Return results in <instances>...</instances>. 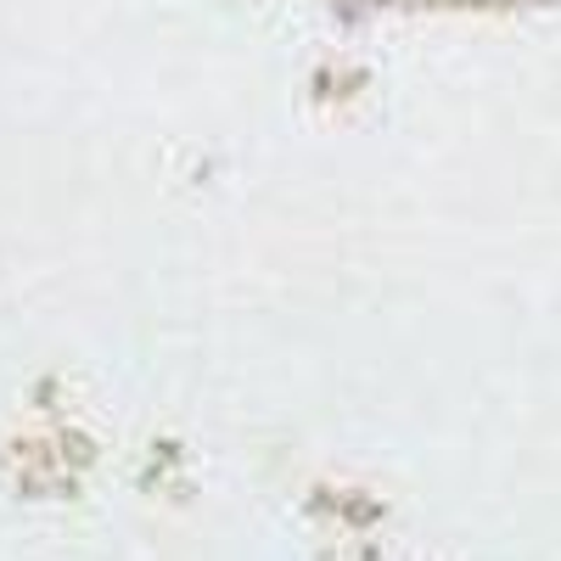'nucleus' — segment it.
I'll list each match as a JSON object with an SVG mask.
<instances>
[]
</instances>
